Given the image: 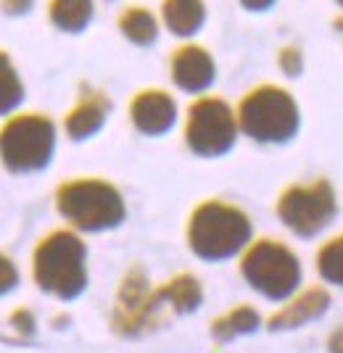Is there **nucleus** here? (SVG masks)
I'll return each mask as SVG.
<instances>
[{"mask_svg":"<svg viewBox=\"0 0 343 353\" xmlns=\"http://www.w3.org/2000/svg\"><path fill=\"white\" fill-rule=\"evenodd\" d=\"M254 240V221L246 208L224 198L198 201L185 221V243L195 259L222 264L238 259Z\"/></svg>","mask_w":343,"mask_h":353,"instance_id":"nucleus-1","label":"nucleus"},{"mask_svg":"<svg viewBox=\"0 0 343 353\" xmlns=\"http://www.w3.org/2000/svg\"><path fill=\"white\" fill-rule=\"evenodd\" d=\"M30 266L37 290L61 303H72L88 290V243L69 227L45 232L32 248Z\"/></svg>","mask_w":343,"mask_h":353,"instance_id":"nucleus-2","label":"nucleus"},{"mask_svg":"<svg viewBox=\"0 0 343 353\" xmlns=\"http://www.w3.org/2000/svg\"><path fill=\"white\" fill-rule=\"evenodd\" d=\"M53 206L75 232H108L127 219V203L121 190L106 176H69L56 185Z\"/></svg>","mask_w":343,"mask_h":353,"instance_id":"nucleus-3","label":"nucleus"},{"mask_svg":"<svg viewBox=\"0 0 343 353\" xmlns=\"http://www.w3.org/2000/svg\"><path fill=\"white\" fill-rule=\"evenodd\" d=\"M59 145V127L43 111H19L0 124V166L14 176L45 172Z\"/></svg>","mask_w":343,"mask_h":353,"instance_id":"nucleus-4","label":"nucleus"},{"mask_svg":"<svg viewBox=\"0 0 343 353\" xmlns=\"http://www.w3.org/2000/svg\"><path fill=\"white\" fill-rule=\"evenodd\" d=\"M238 130L262 145L291 143L301 127V108L291 90L275 82H262L246 90L235 105Z\"/></svg>","mask_w":343,"mask_h":353,"instance_id":"nucleus-5","label":"nucleus"},{"mask_svg":"<svg viewBox=\"0 0 343 353\" xmlns=\"http://www.w3.org/2000/svg\"><path fill=\"white\" fill-rule=\"evenodd\" d=\"M243 282L272 303H285L301 290L304 266L299 253L277 237H256L238 256Z\"/></svg>","mask_w":343,"mask_h":353,"instance_id":"nucleus-6","label":"nucleus"},{"mask_svg":"<svg viewBox=\"0 0 343 353\" xmlns=\"http://www.w3.org/2000/svg\"><path fill=\"white\" fill-rule=\"evenodd\" d=\"M275 216L296 237H317L338 216V192L328 176L291 182L275 198Z\"/></svg>","mask_w":343,"mask_h":353,"instance_id":"nucleus-7","label":"nucleus"},{"mask_svg":"<svg viewBox=\"0 0 343 353\" xmlns=\"http://www.w3.org/2000/svg\"><path fill=\"white\" fill-rule=\"evenodd\" d=\"M238 117L235 108L219 95L193 98L185 111L182 140L198 159H222L238 143Z\"/></svg>","mask_w":343,"mask_h":353,"instance_id":"nucleus-8","label":"nucleus"},{"mask_svg":"<svg viewBox=\"0 0 343 353\" xmlns=\"http://www.w3.org/2000/svg\"><path fill=\"white\" fill-rule=\"evenodd\" d=\"M164 306L156 298V288L150 285L143 266L133 264L121 274L114 306H111V330L119 338H140L164 324Z\"/></svg>","mask_w":343,"mask_h":353,"instance_id":"nucleus-9","label":"nucleus"},{"mask_svg":"<svg viewBox=\"0 0 343 353\" xmlns=\"http://www.w3.org/2000/svg\"><path fill=\"white\" fill-rule=\"evenodd\" d=\"M127 117H130L135 132H140L143 137H164L177 124L179 105L169 90L143 88L130 98Z\"/></svg>","mask_w":343,"mask_h":353,"instance_id":"nucleus-10","label":"nucleus"},{"mask_svg":"<svg viewBox=\"0 0 343 353\" xmlns=\"http://www.w3.org/2000/svg\"><path fill=\"white\" fill-rule=\"evenodd\" d=\"M169 79L185 95H209L217 82V63L209 48L198 43H182L169 53Z\"/></svg>","mask_w":343,"mask_h":353,"instance_id":"nucleus-11","label":"nucleus"},{"mask_svg":"<svg viewBox=\"0 0 343 353\" xmlns=\"http://www.w3.org/2000/svg\"><path fill=\"white\" fill-rule=\"evenodd\" d=\"M111 108H114V103L104 90L82 85L77 92L75 105H69V111L61 119V130L72 143H85L104 130Z\"/></svg>","mask_w":343,"mask_h":353,"instance_id":"nucleus-12","label":"nucleus"},{"mask_svg":"<svg viewBox=\"0 0 343 353\" xmlns=\"http://www.w3.org/2000/svg\"><path fill=\"white\" fill-rule=\"evenodd\" d=\"M330 309V290L328 285H306L296 295H291L285 303L264 319V327L269 332H288L299 330L304 324L322 319Z\"/></svg>","mask_w":343,"mask_h":353,"instance_id":"nucleus-13","label":"nucleus"},{"mask_svg":"<svg viewBox=\"0 0 343 353\" xmlns=\"http://www.w3.org/2000/svg\"><path fill=\"white\" fill-rule=\"evenodd\" d=\"M156 298L164 306V311L177 314V316H188L193 311L201 309L204 303V285L195 277L193 272H177L166 282L156 288Z\"/></svg>","mask_w":343,"mask_h":353,"instance_id":"nucleus-14","label":"nucleus"},{"mask_svg":"<svg viewBox=\"0 0 343 353\" xmlns=\"http://www.w3.org/2000/svg\"><path fill=\"white\" fill-rule=\"evenodd\" d=\"M159 21L169 34L179 40H190L206 24V3L201 0H164L159 6Z\"/></svg>","mask_w":343,"mask_h":353,"instance_id":"nucleus-15","label":"nucleus"},{"mask_svg":"<svg viewBox=\"0 0 343 353\" xmlns=\"http://www.w3.org/2000/svg\"><path fill=\"white\" fill-rule=\"evenodd\" d=\"M262 324L264 319L251 303H235L233 309L222 311L219 316L211 319L209 332L217 343H230L243 335H254L256 330H262Z\"/></svg>","mask_w":343,"mask_h":353,"instance_id":"nucleus-16","label":"nucleus"},{"mask_svg":"<svg viewBox=\"0 0 343 353\" xmlns=\"http://www.w3.org/2000/svg\"><path fill=\"white\" fill-rule=\"evenodd\" d=\"M117 27H119L121 37L127 43L137 45V48H150L159 40V32H161V21L159 16L150 11L148 6H127L117 19Z\"/></svg>","mask_w":343,"mask_h":353,"instance_id":"nucleus-17","label":"nucleus"},{"mask_svg":"<svg viewBox=\"0 0 343 353\" xmlns=\"http://www.w3.org/2000/svg\"><path fill=\"white\" fill-rule=\"evenodd\" d=\"M48 21L63 34H82L95 19V3L90 0H50L45 6Z\"/></svg>","mask_w":343,"mask_h":353,"instance_id":"nucleus-18","label":"nucleus"},{"mask_svg":"<svg viewBox=\"0 0 343 353\" xmlns=\"http://www.w3.org/2000/svg\"><path fill=\"white\" fill-rule=\"evenodd\" d=\"M27 98L24 79L16 69L14 59L8 56V50L0 48V119H8L19 114V108Z\"/></svg>","mask_w":343,"mask_h":353,"instance_id":"nucleus-19","label":"nucleus"},{"mask_svg":"<svg viewBox=\"0 0 343 353\" xmlns=\"http://www.w3.org/2000/svg\"><path fill=\"white\" fill-rule=\"evenodd\" d=\"M314 269L320 280L333 288H343V232L328 237L314 253Z\"/></svg>","mask_w":343,"mask_h":353,"instance_id":"nucleus-20","label":"nucleus"},{"mask_svg":"<svg viewBox=\"0 0 343 353\" xmlns=\"http://www.w3.org/2000/svg\"><path fill=\"white\" fill-rule=\"evenodd\" d=\"M8 327L19 335V340H32L35 332H37V319H35V314L27 306H16L8 314Z\"/></svg>","mask_w":343,"mask_h":353,"instance_id":"nucleus-21","label":"nucleus"},{"mask_svg":"<svg viewBox=\"0 0 343 353\" xmlns=\"http://www.w3.org/2000/svg\"><path fill=\"white\" fill-rule=\"evenodd\" d=\"M277 69L291 79L304 72V53H301L299 45H283L277 50Z\"/></svg>","mask_w":343,"mask_h":353,"instance_id":"nucleus-22","label":"nucleus"},{"mask_svg":"<svg viewBox=\"0 0 343 353\" xmlns=\"http://www.w3.org/2000/svg\"><path fill=\"white\" fill-rule=\"evenodd\" d=\"M19 282H21V274H19L16 261L8 253L0 250V298L14 293L16 288H19Z\"/></svg>","mask_w":343,"mask_h":353,"instance_id":"nucleus-23","label":"nucleus"},{"mask_svg":"<svg viewBox=\"0 0 343 353\" xmlns=\"http://www.w3.org/2000/svg\"><path fill=\"white\" fill-rule=\"evenodd\" d=\"M325 345H328V353H343V324L335 327V330H330Z\"/></svg>","mask_w":343,"mask_h":353,"instance_id":"nucleus-24","label":"nucleus"},{"mask_svg":"<svg viewBox=\"0 0 343 353\" xmlns=\"http://www.w3.org/2000/svg\"><path fill=\"white\" fill-rule=\"evenodd\" d=\"M3 11L6 14H27L32 11V3H3Z\"/></svg>","mask_w":343,"mask_h":353,"instance_id":"nucleus-25","label":"nucleus"},{"mask_svg":"<svg viewBox=\"0 0 343 353\" xmlns=\"http://www.w3.org/2000/svg\"><path fill=\"white\" fill-rule=\"evenodd\" d=\"M240 6H243L246 11H269L275 3H272V0H264V3H248V0H243Z\"/></svg>","mask_w":343,"mask_h":353,"instance_id":"nucleus-26","label":"nucleus"},{"mask_svg":"<svg viewBox=\"0 0 343 353\" xmlns=\"http://www.w3.org/2000/svg\"><path fill=\"white\" fill-rule=\"evenodd\" d=\"M333 30H338L343 34V11H341V14L333 16Z\"/></svg>","mask_w":343,"mask_h":353,"instance_id":"nucleus-27","label":"nucleus"},{"mask_svg":"<svg viewBox=\"0 0 343 353\" xmlns=\"http://www.w3.org/2000/svg\"><path fill=\"white\" fill-rule=\"evenodd\" d=\"M66 322H72V319H69V316H56V319H53V327H56V330H63Z\"/></svg>","mask_w":343,"mask_h":353,"instance_id":"nucleus-28","label":"nucleus"}]
</instances>
